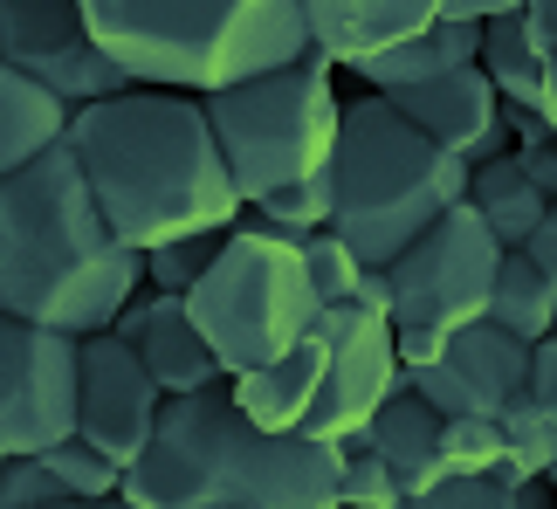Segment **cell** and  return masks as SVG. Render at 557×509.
Wrapping results in <instances>:
<instances>
[{
	"instance_id": "obj_39",
	"label": "cell",
	"mask_w": 557,
	"mask_h": 509,
	"mask_svg": "<svg viewBox=\"0 0 557 509\" xmlns=\"http://www.w3.org/2000/svg\"><path fill=\"white\" fill-rule=\"evenodd\" d=\"M544 117H550V132H557V55H550V83H544Z\"/></svg>"
},
{
	"instance_id": "obj_27",
	"label": "cell",
	"mask_w": 557,
	"mask_h": 509,
	"mask_svg": "<svg viewBox=\"0 0 557 509\" xmlns=\"http://www.w3.org/2000/svg\"><path fill=\"white\" fill-rule=\"evenodd\" d=\"M441 455L447 475H503V420H447Z\"/></svg>"
},
{
	"instance_id": "obj_29",
	"label": "cell",
	"mask_w": 557,
	"mask_h": 509,
	"mask_svg": "<svg viewBox=\"0 0 557 509\" xmlns=\"http://www.w3.org/2000/svg\"><path fill=\"white\" fill-rule=\"evenodd\" d=\"M304 262H310V283H317L324 303H351L358 275H366V262H358V254L331 235V227H324V235H304Z\"/></svg>"
},
{
	"instance_id": "obj_37",
	"label": "cell",
	"mask_w": 557,
	"mask_h": 509,
	"mask_svg": "<svg viewBox=\"0 0 557 509\" xmlns=\"http://www.w3.org/2000/svg\"><path fill=\"white\" fill-rule=\"evenodd\" d=\"M509 509H557V489L544 475H530V482H509Z\"/></svg>"
},
{
	"instance_id": "obj_2",
	"label": "cell",
	"mask_w": 557,
	"mask_h": 509,
	"mask_svg": "<svg viewBox=\"0 0 557 509\" xmlns=\"http://www.w3.org/2000/svg\"><path fill=\"white\" fill-rule=\"evenodd\" d=\"M145 289V248L117 241L70 138L0 179V310L97 337Z\"/></svg>"
},
{
	"instance_id": "obj_5",
	"label": "cell",
	"mask_w": 557,
	"mask_h": 509,
	"mask_svg": "<svg viewBox=\"0 0 557 509\" xmlns=\"http://www.w3.org/2000/svg\"><path fill=\"white\" fill-rule=\"evenodd\" d=\"M331 235L366 269H393L447 207L468 200V159L393 111V97H351L331 145Z\"/></svg>"
},
{
	"instance_id": "obj_25",
	"label": "cell",
	"mask_w": 557,
	"mask_h": 509,
	"mask_svg": "<svg viewBox=\"0 0 557 509\" xmlns=\"http://www.w3.org/2000/svg\"><path fill=\"white\" fill-rule=\"evenodd\" d=\"M227 241V227H213V235H180V241H159V248H145V283L165 289V296H186L200 275L213 269V254H221Z\"/></svg>"
},
{
	"instance_id": "obj_40",
	"label": "cell",
	"mask_w": 557,
	"mask_h": 509,
	"mask_svg": "<svg viewBox=\"0 0 557 509\" xmlns=\"http://www.w3.org/2000/svg\"><path fill=\"white\" fill-rule=\"evenodd\" d=\"M97 509H138V502H132V496H124V489H117L111 502H97Z\"/></svg>"
},
{
	"instance_id": "obj_7",
	"label": "cell",
	"mask_w": 557,
	"mask_h": 509,
	"mask_svg": "<svg viewBox=\"0 0 557 509\" xmlns=\"http://www.w3.org/2000/svg\"><path fill=\"white\" fill-rule=\"evenodd\" d=\"M207 124L221 138V159L234 186H242L248 207H262L269 194H289V186H310L331 173V145H337V117H345V97H337V62L304 55L289 70H262L242 83H221L207 90Z\"/></svg>"
},
{
	"instance_id": "obj_42",
	"label": "cell",
	"mask_w": 557,
	"mask_h": 509,
	"mask_svg": "<svg viewBox=\"0 0 557 509\" xmlns=\"http://www.w3.org/2000/svg\"><path fill=\"white\" fill-rule=\"evenodd\" d=\"M544 482H550V489H557V461H550V469H544Z\"/></svg>"
},
{
	"instance_id": "obj_21",
	"label": "cell",
	"mask_w": 557,
	"mask_h": 509,
	"mask_svg": "<svg viewBox=\"0 0 557 509\" xmlns=\"http://www.w3.org/2000/svg\"><path fill=\"white\" fill-rule=\"evenodd\" d=\"M468 207L488 221V235H496L509 254L537 235V221L550 214V200L530 186V173L517 165V152H509V159H488V165H475V173H468Z\"/></svg>"
},
{
	"instance_id": "obj_30",
	"label": "cell",
	"mask_w": 557,
	"mask_h": 509,
	"mask_svg": "<svg viewBox=\"0 0 557 509\" xmlns=\"http://www.w3.org/2000/svg\"><path fill=\"white\" fill-rule=\"evenodd\" d=\"M385 509H509V482L503 475H447L420 496H399Z\"/></svg>"
},
{
	"instance_id": "obj_6",
	"label": "cell",
	"mask_w": 557,
	"mask_h": 509,
	"mask_svg": "<svg viewBox=\"0 0 557 509\" xmlns=\"http://www.w3.org/2000/svg\"><path fill=\"white\" fill-rule=\"evenodd\" d=\"M186 310H193V324L207 331L221 372L242 378V372L304 345L317 331V316H324V296L310 283L304 241L283 235V227H269L262 214H242L227 227L213 269L186 289Z\"/></svg>"
},
{
	"instance_id": "obj_20",
	"label": "cell",
	"mask_w": 557,
	"mask_h": 509,
	"mask_svg": "<svg viewBox=\"0 0 557 509\" xmlns=\"http://www.w3.org/2000/svg\"><path fill=\"white\" fill-rule=\"evenodd\" d=\"M70 103H62L41 76L28 70H0V179H14L21 165H35L41 152H55L70 138Z\"/></svg>"
},
{
	"instance_id": "obj_28",
	"label": "cell",
	"mask_w": 557,
	"mask_h": 509,
	"mask_svg": "<svg viewBox=\"0 0 557 509\" xmlns=\"http://www.w3.org/2000/svg\"><path fill=\"white\" fill-rule=\"evenodd\" d=\"M49 502H76L62 489V475L49 469V455H8L0 461V509H49Z\"/></svg>"
},
{
	"instance_id": "obj_24",
	"label": "cell",
	"mask_w": 557,
	"mask_h": 509,
	"mask_svg": "<svg viewBox=\"0 0 557 509\" xmlns=\"http://www.w3.org/2000/svg\"><path fill=\"white\" fill-rule=\"evenodd\" d=\"M503 420V482H530V475H544L550 461H557V434H550V420H544V407L530 399V386L509 399V407L496 413Z\"/></svg>"
},
{
	"instance_id": "obj_1",
	"label": "cell",
	"mask_w": 557,
	"mask_h": 509,
	"mask_svg": "<svg viewBox=\"0 0 557 509\" xmlns=\"http://www.w3.org/2000/svg\"><path fill=\"white\" fill-rule=\"evenodd\" d=\"M70 152L90 179L103 221L117 241L159 248L180 235H213L248 214L242 186H234L221 138L207 124V103L193 90H138L83 103L70 117Z\"/></svg>"
},
{
	"instance_id": "obj_14",
	"label": "cell",
	"mask_w": 557,
	"mask_h": 509,
	"mask_svg": "<svg viewBox=\"0 0 557 509\" xmlns=\"http://www.w3.org/2000/svg\"><path fill=\"white\" fill-rule=\"evenodd\" d=\"M124 345H138V358L152 365V378L165 386V399H180V393H207V386H221V358H213L207 345V331L193 324V310H186V296H165L145 283L132 303L117 310V324H111Z\"/></svg>"
},
{
	"instance_id": "obj_19",
	"label": "cell",
	"mask_w": 557,
	"mask_h": 509,
	"mask_svg": "<svg viewBox=\"0 0 557 509\" xmlns=\"http://www.w3.org/2000/svg\"><path fill=\"white\" fill-rule=\"evenodd\" d=\"M393 111L406 124H420L434 145H447V152H461L468 159V145H475L488 124H496L503 111V97H496V83H488L482 70H455V76H441V83H420V90H399L393 97Z\"/></svg>"
},
{
	"instance_id": "obj_4",
	"label": "cell",
	"mask_w": 557,
	"mask_h": 509,
	"mask_svg": "<svg viewBox=\"0 0 557 509\" xmlns=\"http://www.w3.org/2000/svg\"><path fill=\"white\" fill-rule=\"evenodd\" d=\"M83 28L132 83L221 90L317 55L304 0H76Z\"/></svg>"
},
{
	"instance_id": "obj_22",
	"label": "cell",
	"mask_w": 557,
	"mask_h": 509,
	"mask_svg": "<svg viewBox=\"0 0 557 509\" xmlns=\"http://www.w3.org/2000/svg\"><path fill=\"white\" fill-rule=\"evenodd\" d=\"M475 70L496 83L503 103H517V111H544V83H550V55L530 41L523 14H496L482 21V62Z\"/></svg>"
},
{
	"instance_id": "obj_36",
	"label": "cell",
	"mask_w": 557,
	"mask_h": 509,
	"mask_svg": "<svg viewBox=\"0 0 557 509\" xmlns=\"http://www.w3.org/2000/svg\"><path fill=\"white\" fill-rule=\"evenodd\" d=\"M351 303L393 316V275H385V269H366V275H358V289H351Z\"/></svg>"
},
{
	"instance_id": "obj_43",
	"label": "cell",
	"mask_w": 557,
	"mask_h": 509,
	"mask_svg": "<svg viewBox=\"0 0 557 509\" xmlns=\"http://www.w3.org/2000/svg\"><path fill=\"white\" fill-rule=\"evenodd\" d=\"M0 461H8V455H0Z\"/></svg>"
},
{
	"instance_id": "obj_41",
	"label": "cell",
	"mask_w": 557,
	"mask_h": 509,
	"mask_svg": "<svg viewBox=\"0 0 557 509\" xmlns=\"http://www.w3.org/2000/svg\"><path fill=\"white\" fill-rule=\"evenodd\" d=\"M49 509H97V502H49Z\"/></svg>"
},
{
	"instance_id": "obj_23",
	"label": "cell",
	"mask_w": 557,
	"mask_h": 509,
	"mask_svg": "<svg viewBox=\"0 0 557 509\" xmlns=\"http://www.w3.org/2000/svg\"><path fill=\"white\" fill-rule=\"evenodd\" d=\"M488 324H503L523 345L557 337V283L530 269V254H503L496 269V296H488Z\"/></svg>"
},
{
	"instance_id": "obj_17",
	"label": "cell",
	"mask_w": 557,
	"mask_h": 509,
	"mask_svg": "<svg viewBox=\"0 0 557 509\" xmlns=\"http://www.w3.org/2000/svg\"><path fill=\"white\" fill-rule=\"evenodd\" d=\"M475 62H482V21L441 14L434 28L406 35V41H393V49H379L366 62H351V76L366 83V90H379V97H399V90L441 83V76H455V70H475Z\"/></svg>"
},
{
	"instance_id": "obj_38",
	"label": "cell",
	"mask_w": 557,
	"mask_h": 509,
	"mask_svg": "<svg viewBox=\"0 0 557 509\" xmlns=\"http://www.w3.org/2000/svg\"><path fill=\"white\" fill-rule=\"evenodd\" d=\"M523 0H447V14L455 21H496V14H517Z\"/></svg>"
},
{
	"instance_id": "obj_34",
	"label": "cell",
	"mask_w": 557,
	"mask_h": 509,
	"mask_svg": "<svg viewBox=\"0 0 557 509\" xmlns=\"http://www.w3.org/2000/svg\"><path fill=\"white\" fill-rule=\"evenodd\" d=\"M517 254H530V269H537V275H550V283H557V207H550V214L537 221V235H530Z\"/></svg>"
},
{
	"instance_id": "obj_10",
	"label": "cell",
	"mask_w": 557,
	"mask_h": 509,
	"mask_svg": "<svg viewBox=\"0 0 557 509\" xmlns=\"http://www.w3.org/2000/svg\"><path fill=\"white\" fill-rule=\"evenodd\" d=\"M317 337H324V399L310 413V440H345L366 427V420L413 378L399 372V345H393V316L358 310V303H324L317 316Z\"/></svg>"
},
{
	"instance_id": "obj_26",
	"label": "cell",
	"mask_w": 557,
	"mask_h": 509,
	"mask_svg": "<svg viewBox=\"0 0 557 509\" xmlns=\"http://www.w3.org/2000/svg\"><path fill=\"white\" fill-rule=\"evenodd\" d=\"M49 469L62 475V489H70L76 502H111V496L124 489V469H117L111 455H97L83 434L55 440V448H49Z\"/></svg>"
},
{
	"instance_id": "obj_11",
	"label": "cell",
	"mask_w": 557,
	"mask_h": 509,
	"mask_svg": "<svg viewBox=\"0 0 557 509\" xmlns=\"http://www.w3.org/2000/svg\"><path fill=\"white\" fill-rule=\"evenodd\" d=\"M0 70L41 76L70 111L138 90V83L90 41L76 0H0Z\"/></svg>"
},
{
	"instance_id": "obj_32",
	"label": "cell",
	"mask_w": 557,
	"mask_h": 509,
	"mask_svg": "<svg viewBox=\"0 0 557 509\" xmlns=\"http://www.w3.org/2000/svg\"><path fill=\"white\" fill-rule=\"evenodd\" d=\"M530 399L544 407L550 434H557V337H544V345H537V358H530Z\"/></svg>"
},
{
	"instance_id": "obj_35",
	"label": "cell",
	"mask_w": 557,
	"mask_h": 509,
	"mask_svg": "<svg viewBox=\"0 0 557 509\" xmlns=\"http://www.w3.org/2000/svg\"><path fill=\"white\" fill-rule=\"evenodd\" d=\"M523 28H530V41H537L544 55H557V0H523Z\"/></svg>"
},
{
	"instance_id": "obj_9",
	"label": "cell",
	"mask_w": 557,
	"mask_h": 509,
	"mask_svg": "<svg viewBox=\"0 0 557 509\" xmlns=\"http://www.w3.org/2000/svg\"><path fill=\"white\" fill-rule=\"evenodd\" d=\"M83 337L0 310V455H49L76 434Z\"/></svg>"
},
{
	"instance_id": "obj_12",
	"label": "cell",
	"mask_w": 557,
	"mask_h": 509,
	"mask_svg": "<svg viewBox=\"0 0 557 509\" xmlns=\"http://www.w3.org/2000/svg\"><path fill=\"white\" fill-rule=\"evenodd\" d=\"M165 413V386L152 378V365L138 358V345H124L117 331L83 337V386H76V434L97 455H111L117 469H132L145 455Z\"/></svg>"
},
{
	"instance_id": "obj_33",
	"label": "cell",
	"mask_w": 557,
	"mask_h": 509,
	"mask_svg": "<svg viewBox=\"0 0 557 509\" xmlns=\"http://www.w3.org/2000/svg\"><path fill=\"white\" fill-rule=\"evenodd\" d=\"M517 165L530 173V186H537V194L557 207V138H544V145H523V152H517Z\"/></svg>"
},
{
	"instance_id": "obj_15",
	"label": "cell",
	"mask_w": 557,
	"mask_h": 509,
	"mask_svg": "<svg viewBox=\"0 0 557 509\" xmlns=\"http://www.w3.org/2000/svg\"><path fill=\"white\" fill-rule=\"evenodd\" d=\"M447 14V0H304V21H310V49L337 62V70H351V62H366L379 49H393V41L434 28Z\"/></svg>"
},
{
	"instance_id": "obj_13",
	"label": "cell",
	"mask_w": 557,
	"mask_h": 509,
	"mask_svg": "<svg viewBox=\"0 0 557 509\" xmlns=\"http://www.w3.org/2000/svg\"><path fill=\"white\" fill-rule=\"evenodd\" d=\"M530 358H537V345H523V337H509L503 324L482 316V324L447 337L434 365H420L406 378H413V393L426 407H441L447 420H496L509 399L530 386Z\"/></svg>"
},
{
	"instance_id": "obj_8",
	"label": "cell",
	"mask_w": 557,
	"mask_h": 509,
	"mask_svg": "<svg viewBox=\"0 0 557 509\" xmlns=\"http://www.w3.org/2000/svg\"><path fill=\"white\" fill-rule=\"evenodd\" d=\"M503 241L488 235V221L475 207H447V214L426 227V235L399 254L393 269V331H441L455 337L468 324L488 316V296H496V269H503Z\"/></svg>"
},
{
	"instance_id": "obj_31",
	"label": "cell",
	"mask_w": 557,
	"mask_h": 509,
	"mask_svg": "<svg viewBox=\"0 0 557 509\" xmlns=\"http://www.w3.org/2000/svg\"><path fill=\"white\" fill-rule=\"evenodd\" d=\"M337 502H345V509H385V502H399V482H393V469H385L372 448L345 440V475H337Z\"/></svg>"
},
{
	"instance_id": "obj_16",
	"label": "cell",
	"mask_w": 557,
	"mask_h": 509,
	"mask_svg": "<svg viewBox=\"0 0 557 509\" xmlns=\"http://www.w3.org/2000/svg\"><path fill=\"white\" fill-rule=\"evenodd\" d=\"M441 434H447V413H441V407H426L413 386H399V393L385 399V407H379L351 440H358V448H372L385 469H393L399 496H420V489H434V482H447Z\"/></svg>"
},
{
	"instance_id": "obj_3",
	"label": "cell",
	"mask_w": 557,
	"mask_h": 509,
	"mask_svg": "<svg viewBox=\"0 0 557 509\" xmlns=\"http://www.w3.org/2000/svg\"><path fill=\"white\" fill-rule=\"evenodd\" d=\"M337 475L345 448L255 427L221 378L165 399L145 455L124 469V496L138 509H345Z\"/></svg>"
},
{
	"instance_id": "obj_18",
	"label": "cell",
	"mask_w": 557,
	"mask_h": 509,
	"mask_svg": "<svg viewBox=\"0 0 557 509\" xmlns=\"http://www.w3.org/2000/svg\"><path fill=\"white\" fill-rule=\"evenodd\" d=\"M227 386H234V399H242V413L255 420V427L304 434L310 413H317V399H324V337L310 331L296 351L269 358V365H255L242 378H227Z\"/></svg>"
}]
</instances>
